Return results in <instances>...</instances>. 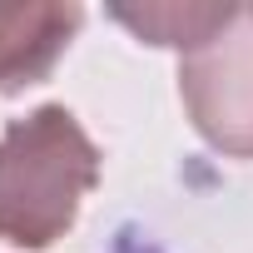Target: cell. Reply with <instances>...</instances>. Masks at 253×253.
<instances>
[{
    "label": "cell",
    "instance_id": "1",
    "mask_svg": "<svg viewBox=\"0 0 253 253\" xmlns=\"http://www.w3.org/2000/svg\"><path fill=\"white\" fill-rule=\"evenodd\" d=\"M99 184V149L65 104H40L0 134V238L50 248Z\"/></svg>",
    "mask_w": 253,
    "mask_h": 253
},
{
    "label": "cell",
    "instance_id": "3",
    "mask_svg": "<svg viewBox=\"0 0 253 253\" xmlns=\"http://www.w3.org/2000/svg\"><path fill=\"white\" fill-rule=\"evenodd\" d=\"M80 20V5H0V94L40 84L70 50Z\"/></svg>",
    "mask_w": 253,
    "mask_h": 253
},
{
    "label": "cell",
    "instance_id": "2",
    "mask_svg": "<svg viewBox=\"0 0 253 253\" xmlns=\"http://www.w3.org/2000/svg\"><path fill=\"white\" fill-rule=\"evenodd\" d=\"M179 99L218 154L253 159V5H233L209 40L184 50Z\"/></svg>",
    "mask_w": 253,
    "mask_h": 253
},
{
    "label": "cell",
    "instance_id": "4",
    "mask_svg": "<svg viewBox=\"0 0 253 253\" xmlns=\"http://www.w3.org/2000/svg\"><path fill=\"white\" fill-rule=\"evenodd\" d=\"M109 15L129 35H139L144 45L194 50L199 40H209L233 15V5H114Z\"/></svg>",
    "mask_w": 253,
    "mask_h": 253
},
{
    "label": "cell",
    "instance_id": "5",
    "mask_svg": "<svg viewBox=\"0 0 253 253\" xmlns=\"http://www.w3.org/2000/svg\"><path fill=\"white\" fill-rule=\"evenodd\" d=\"M109 253H164L154 238H144L139 228H119V238H114V248Z\"/></svg>",
    "mask_w": 253,
    "mask_h": 253
}]
</instances>
